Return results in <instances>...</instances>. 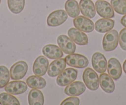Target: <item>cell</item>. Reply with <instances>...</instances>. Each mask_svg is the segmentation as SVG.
<instances>
[{
  "label": "cell",
  "instance_id": "6da1fadb",
  "mask_svg": "<svg viewBox=\"0 0 126 105\" xmlns=\"http://www.w3.org/2000/svg\"><path fill=\"white\" fill-rule=\"evenodd\" d=\"M82 78L86 86L89 90L95 91L98 90L100 85L99 77L96 72L92 69L87 67L83 71Z\"/></svg>",
  "mask_w": 126,
  "mask_h": 105
},
{
  "label": "cell",
  "instance_id": "7a4b0ae2",
  "mask_svg": "<svg viewBox=\"0 0 126 105\" xmlns=\"http://www.w3.org/2000/svg\"><path fill=\"white\" fill-rule=\"evenodd\" d=\"M119 43V34L116 30H111L105 35L103 39V48L105 51H112Z\"/></svg>",
  "mask_w": 126,
  "mask_h": 105
},
{
  "label": "cell",
  "instance_id": "3957f363",
  "mask_svg": "<svg viewBox=\"0 0 126 105\" xmlns=\"http://www.w3.org/2000/svg\"><path fill=\"white\" fill-rule=\"evenodd\" d=\"M78 72L73 68L66 69L58 75L56 83L59 86L65 87L74 81L77 78Z\"/></svg>",
  "mask_w": 126,
  "mask_h": 105
},
{
  "label": "cell",
  "instance_id": "277c9868",
  "mask_svg": "<svg viewBox=\"0 0 126 105\" xmlns=\"http://www.w3.org/2000/svg\"><path fill=\"white\" fill-rule=\"evenodd\" d=\"M65 61L68 66L77 68H85L88 66L89 62L85 56L79 54H71L66 56Z\"/></svg>",
  "mask_w": 126,
  "mask_h": 105
},
{
  "label": "cell",
  "instance_id": "5b68a950",
  "mask_svg": "<svg viewBox=\"0 0 126 105\" xmlns=\"http://www.w3.org/2000/svg\"><path fill=\"white\" fill-rule=\"evenodd\" d=\"M28 71V65L25 61H18L11 66L10 69V77L11 79L19 80L24 78Z\"/></svg>",
  "mask_w": 126,
  "mask_h": 105
},
{
  "label": "cell",
  "instance_id": "8992f818",
  "mask_svg": "<svg viewBox=\"0 0 126 105\" xmlns=\"http://www.w3.org/2000/svg\"><path fill=\"white\" fill-rule=\"evenodd\" d=\"M67 19V13L65 11L56 10L50 13L47 17V24L50 27H57L64 23Z\"/></svg>",
  "mask_w": 126,
  "mask_h": 105
},
{
  "label": "cell",
  "instance_id": "52a82bcc",
  "mask_svg": "<svg viewBox=\"0 0 126 105\" xmlns=\"http://www.w3.org/2000/svg\"><path fill=\"white\" fill-rule=\"evenodd\" d=\"M95 9L98 14L103 18L110 19L114 17V12L112 6L106 1H97L95 3Z\"/></svg>",
  "mask_w": 126,
  "mask_h": 105
},
{
  "label": "cell",
  "instance_id": "ba28073f",
  "mask_svg": "<svg viewBox=\"0 0 126 105\" xmlns=\"http://www.w3.org/2000/svg\"><path fill=\"white\" fill-rule=\"evenodd\" d=\"M73 23L76 29L83 32L90 33L93 32L94 29L93 21L83 15H79L75 17Z\"/></svg>",
  "mask_w": 126,
  "mask_h": 105
},
{
  "label": "cell",
  "instance_id": "9c48e42d",
  "mask_svg": "<svg viewBox=\"0 0 126 105\" xmlns=\"http://www.w3.org/2000/svg\"><path fill=\"white\" fill-rule=\"evenodd\" d=\"M57 43L63 52L67 55L74 53L76 49V45L74 42L67 36L61 35L57 38Z\"/></svg>",
  "mask_w": 126,
  "mask_h": 105
},
{
  "label": "cell",
  "instance_id": "30bf717a",
  "mask_svg": "<svg viewBox=\"0 0 126 105\" xmlns=\"http://www.w3.org/2000/svg\"><path fill=\"white\" fill-rule=\"evenodd\" d=\"M92 64L93 69L100 74L105 72L107 69V60L105 56L100 52H96L93 55L92 58Z\"/></svg>",
  "mask_w": 126,
  "mask_h": 105
},
{
  "label": "cell",
  "instance_id": "8fae6325",
  "mask_svg": "<svg viewBox=\"0 0 126 105\" xmlns=\"http://www.w3.org/2000/svg\"><path fill=\"white\" fill-rule=\"evenodd\" d=\"M4 90L7 93L11 95H20L27 91V85L24 81H12L4 87Z\"/></svg>",
  "mask_w": 126,
  "mask_h": 105
},
{
  "label": "cell",
  "instance_id": "7c38bea8",
  "mask_svg": "<svg viewBox=\"0 0 126 105\" xmlns=\"http://www.w3.org/2000/svg\"><path fill=\"white\" fill-rule=\"evenodd\" d=\"M49 61L43 56H40L35 61L33 65V72L38 76L45 75L48 71Z\"/></svg>",
  "mask_w": 126,
  "mask_h": 105
},
{
  "label": "cell",
  "instance_id": "4fadbf2b",
  "mask_svg": "<svg viewBox=\"0 0 126 105\" xmlns=\"http://www.w3.org/2000/svg\"><path fill=\"white\" fill-rule=\"evenodd\" d=\"M66 66V62L65 59H57L50 64L48 68L47 73L51 77H56L64 70Z\"/></svg>",
  "mask_w": 126,
  "mask_h": 105
},
{
  "label": "cell",
  "instance_id": "5bb4252c",
  "mask_svg": "<svg viewBox=\"0 0 126 105\" xmlns=\"http://www.w3.org/2000/svg\"><path fill=\"white\" fill-rule=\"evenodd\" d=\"M108 72L114 80H117L122 75V67L119 60L111 58L108 62Z\"/></svg>",
  "mask_w": 126,
  "mask_h": 105
},
{
  "label": "cell",
  "instance_id": "9a60e30c",
  "mask_svg": "<svg viewBox=\"0 0 126 105\" xmlns=\"http://www.w3.org/2000/svg\"><path fill=\"white\" fill-rule=\"evenodd\" d=\"M85 90V85L83 82L80 81L72 82L65 88L64 93L68 96H77L83 94Z\"/></svg>",
  "mask_w": 126,
  "mask_h": 105
},
{
  "label": "cell",
  "instance_id": "2e32d148",
  "mask_svg": "<svg viewBox=\"0 0 126 105\" xmlns=\"http://www.w3.org/2000/svg\"><path fill=\"white\" fill-rule=\"evenodd\" d=\"M68 36L74 43L79 45H87L88 43V39L85 33L76 28H71L69 29Z\"/></svg>",
  "mask_w": 126,
  "mask_h": 105
},
{
  "label": "cell",
  "instance_id": "e0dca14e",
  "mask_svg": "<svg viewBox=\"0 0 126 105\" xmlns=\"http://www.w3.org/2000/svg\"><path fill=\"white\" fill-rule=\"evenodd\" d=\"M42 53L45 56L51 60H57L63 56V51L55 45H47L42 49Z\"/></svg>",
  "mask_w": 126,
  "mask_h": 105
},
{
  "label": "cell",
  "instance_id": "ac0fdd59",
  "mask_svg": "<svg viewBox=\"0 0 126 105\" xmlns=\"http://www.w3.org/2000/svg\"><path fill=\"white\" fill-rule=\"evenodd\" d=\"M101 89L107 93H112L115 90V84L112 78L106 73H101L99 77Z\"/></svg>",
  "mask_w": 126,
  "mask_h": 105
},
{
  "label": "cell",
  "instance_id": "d6986e66",
  "mask_svg": "<svg viewBox=\"0 0 126 105\" xmlns=\"http://www.w3.org/2000/svg\"><path fill=\"white\" fill-rule=\"evenodd\" d=\"M79 8L81 13L88 18H93L96 14V9L94 3L91 0H80Z\"/></svg>",
  "mask_w": 126,
  "mask_h": 105
},
{
  "label": "cell",
  "instance_id": "ffe728a7",
  "mask_svg": "<svg viewBox=\"0 0 126 105\" xmlns=\"http://www.w3.org/2000/svg\"><path fill=\"white\" fill-rule=\"evenodd\" d=\"M114 26V20L108 18L98 19L94 24V29L99 33H106L111 30Z\"/></svg>",
  "mask_w": 126,
  "mask_h": 105
},
{
  "label": "cell",
  "instance_id": "44dd1931",
  "mask_svg": "<svg viewBox=\"0 0 126 105\" xmlns=\"http://www.w3.org/2000/svg\"><path fill=\"white\" fill-rule=\"evenodd\" d=\"M28 101L30 105H44V96L43 93L38 89H33L29 92Z\"/></svg>",
  "mask_w": 126,
  "mask_h": 105
},
{
  "label": "cell",
  "instance_id": "7402d4cb",
  "mask_svg": "<svg viewBox=\"0 0 126 105\" xmlns=\"http://www.w3.org/2000/svg\"><path fill=\"white\" fill-rule=\"evenodd\" d=\"M27 85L31 89H42L47 85V82L44 78L38 75H32L28 77L26 80Z\"/></svg>",
  "mask_w": 126,
  "mask_h": 105
},
{
  "label": "cell",
  "instance_id": "603a6c76",
  "mask_svg": "<svg viewBox=\"0 0 126 105\" xmlns=\"http://www.w3.org/2000/svg\"><path fill=\"white\" fill-rule=\"evenodd\" d=\"M65 9L67 14L72 18L79 16L80 14L79 6L76 0H67L65 3Z\"/></svg>",
  "mask_w": 126,
  "mask_h": 105
},
{
  "label": "cell",
  "instance_id": "cb8c5ba5",
  "mask_svg": "<svg viewBox=\"0 0 126 105\" xmlns=\"http://www.w3.org/2000/svg\"><path fill=\"white\" fill-rule=\"evenodd\" d=\"M8 6L12 13L16 14H19L25 6V0H8Z\"/></svg>",
  "mask_w": 126,
  "mask_h": 105
},
{
  "label": "cell",
  "instance_id": "d4e9b609",
  "mask_svg": "<svg viewBox=\"0 0 126 105\" xmlns=\"http://www.w3.org/2000/svg\"><path fill=\"white\" fill-rule=\"evenodd\" d=\"M0 105H19V100L8 93H1L0 94Z\"/></svg>",
  "mask_w": 126,
  "mask_h": 105
},
{
  "label": "cell",
  "instance_id": "484cf974",
  "mask_svg": "<svg viewBox=\"0 0 126 105\" xmlns=\"http://www.w3.org/2000/svg\"><path fill=\"white\" fill-rule=\"evenodd\" d=\"M10 73L6 66H0V88L4 87L10 80Z\"/></svg>",
  "mask_w": 126,
  "mask_h": 105
},
{
  "label": "cell",
  "instance_id": "4316f807",
  "mask_svg": "<svg viewBox=\"0 0 126 105\" xmlns=\"http://www.w3.org/2000/svg\"><path fill=\"white\" fill-rule=\"evenodd\" d=\"M114 10L119 14H126V0H111Z\"/></svg>",
  "mask_w": 126,
  "mask_h": 105
},
{
  "label": "cell",
  "instance_id": "83f0119b",
  "mask_svg": "<svg viewBox=\"0 0 126 105\" xmlns=\"http://www.w3.org/2000/svg\"><path fill=\"white\" fill-rule=\"evenodd\" d=\"M119 41L121 48L123 50L126 51V28L123 29L120 32Z\"/></svg>",
  "mask_w": 126,
  "mask_h": 105
},
{
  "label": "cell",
  "instance_id": "f1b7e54d",
  "mask_svg": "<svg viewBox=\"0 0 126 105\" xmlns=\"http://www.w3.org/2000/svg\"><path fill=\"white\" fill-rule=\"evenodd\" d=\"M80 104V100L78 97L72 96L65 99L61 103V105H78Z\"/></svg>",
  "mask_w": 126,
  "mask_h": 105
},
{
  "label": "cell",
  "instance_id": "f546056e",
  "mask_svg": "<svg viewBox=\"0 0 126 105\" xmlns=\"http://www.w3.org/2000/svg\"><path fill=\"white\" fill-rule=\"evenodd\" d=\"M121 23L124 27H125L126 28V14L122 17V19L121 20Z\"/></svg>",
  "mask_w": 126,
  "mask_h": 105
},
{
  "label": "cell",
  "instance_id": "4dcf8cb0",
  "mask_svg": "<svg viewBox=\"0 0 126 105\" xmlns=\"http://www.w3.org/2000/svg\"><path fill=\"white\" fill-rule=\"evenodd\" d=\"M123 70L124 71L125 73L126 74V60H125V61L124 62V64H123Z\"/></svg>",
  "mask_w": 126,
  "mask_h": 105
},
{
  "label": "cell",
  "instance_id": "1f68e13d",
  "mask_svg": "<svg viewBox=\"0 0 126 105\" xmlns=\"http://www.w3.org/2000/svg\"><path fill=\"white\" fill-rule=\"evenodd\" d=\"M0 3H1V0H0Z\"/></svg>",
  "mask_w": 126,
  "mask_h": 105
},
{
  "label": "cell",
  "instance_id": "d6a6232c",
  "mask_svg": "<svg viewBox=\"0 0 126 105\" xmlns=\"http://www.w3.org/2000/svg\"></svg>",
  "mask_w": 126,
  "mask_h": 105
}]
</instances>
